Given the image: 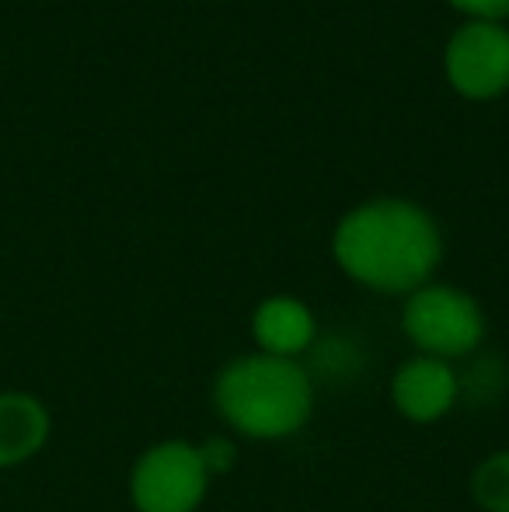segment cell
<instances>
[{
	"instance_id": "obj_1",
	"label": "cell",
	"mask_w": 509,
	"mask_h": 512,
	"mask_svg": "<svg viewBox=\"0 0 509 512\" xmlns=\"http://www.w3.org/2000/svg\"><path fill=\"white\" fill-rule=\"evenodd\" d=\"M339 269L377 293H415L443 258L436 220L408 199H374L349 209L332 237Z\"/></svg>"
},
{
	"instance_id": "obj_2",
	"label": "cell",
	"mask_w": 509,
	"mask_h": 512,
	"mask_svg": "<svg viewBox=\"0 0 509 512\" xmlns=\"http://www.w3.org/2000/svg\"><path fill=\"white\" fill-rule=\"evenodd\" d=\"M213 405L238 436L276 443L311 422L314 377L300 359L248 352L217 373Z\"/></svg>"
},
{
	"instance_id": "obj_3",
	"label": "cell",
	"mask_w": 509,
	"mask_h": 512,
	"mask_svg": "<svg viewBox=\"0 0 509 512\" xmlns=\"http://www.w3.org/2000/svg\"><path fill=\"white\" fill-rule=\"evenodd\" d=\"M401 328L419 356L433 359H464L482 345L485 338V310L471 293L457 286L426 283L408 293L401 310Z\"/></svg>"
},
{
	"instance_id": "obj_4",
	"label": "cell",
	"mask_w": 509,
	"mask_h": 512,
	"mask_svg": "<svg viewBox=\"0 0 509 512\" xmlns=\"http://www.w3.org/2000/svg\"><path fill=\"white\" fill-rule=\"evenodd\" d=\"M210 474L199 443L164 439L140 453L129 474V499L136 512H196L210 492Z\"/></svg>"
},
{
	"instance_id": "obj_5",
	"label": "cell",
	"mask_w": 509,
	"mask_h": 512,
	"mask_svg": "<svg viewBox=\"0 0 509 512\" xmlns=\"http://www.w3.org/2000/svg\"><path fill=\"white\" fill-rule=\"evenodd\" d=\"M447 77L464 98H496L509 88V32L496 21H468L447 42Z\"/></svg>"
},
{
	"instance_id": "obj_6",
	"label": "cell",
	"mask_w": 509,
	"mask_h": 512,
	"mask_svg": "<svg viewBox=\"0 0 509 512\" xmlns=\"http://www.w3.org/2000/svg\"><path fill=\"white\" fill-rule=\"evenodd\" d=\"M461 398L457 370L443 359L412 356L394 370L391 377V405L401 418L415 425H433Z\"/></svg>"
},
{
	"instance_id": "obj_7",
	"label": "cell",
	"mask_w": 509,
	"mask_h": 512,
	"mask_svg": "<svg viewBox=\"0 0 509 512\" xmlns=\"http://www.w3.org/2000/svg\"><path fill=\"white\" fill-rule=\"evenodd\" d=\"M252 338L258 352L279 359H300L318 342L314 310L297 297H269L252 314Z\"/></svg>"
},
{
	"instance_id": "obj_8",
	"label": "cell",
	"mask_w": 509,
	"mask_h": 512,
	"mask_svg": "<svg viewBox=\"0 0 509 512\" xmlns=\"http://www.w3.org/2000/svg\"><path fill=\"white\" fill-rule=\"evenodd\" d=\"M49 439V411L21 391L0 394V467L32 460Z\"/></svg>"
},
{
	"instance_id": "obj_9",
	"label": "cell",
	"mask_w": 509,
	"mask_h": 512,
	"mask_svg": "<svg viewBox=\"0 0 509 512\" xmlns=\"http://www.w3.org/2000/svg\"><path fill=\"white\" fill-rule=\"evenodd\" d=\"M471 499L485 512H509V450H496L471 471Z\"/></svg>"
},
{
	"instance_id": "obj_10",
	"label": "cell",
	"mask_w": 509,
	"mask_h": 512,
	"mask_svg": "<svg viewBox=\"0 0 509 512\" xmlns=\"http://www.w3.org/2000/svg\"><path fill=\"white\" fill-rule=\"evenodd\" d=\"M199 457H203V464H206V474L217 478V474L234 471V464H238V446H234L231 436H210L206 443H199Z\"/></svg>"
},
{
	"instance_id": "obj_11",
	"label": "cell",
	"mask_w": 509,
	"mask_h": 512,
	"mask_svg": "<svg viewBox=\"0 0 509 512\" xmlns=\"http://www.w3.org/2000/svg\"><path fill=\"white\" fill-rule=\"evenodd\" d=\"M450 4L478 21H499L509 14V0H450Z\"/></svg>"
}]
</instances>
